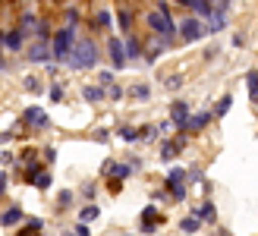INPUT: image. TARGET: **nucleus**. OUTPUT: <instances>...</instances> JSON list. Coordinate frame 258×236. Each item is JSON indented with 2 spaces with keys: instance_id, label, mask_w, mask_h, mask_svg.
Returning <instances> with one entry per match:
<instances>
[{
  "instance_id": "obj_11",
  "label": "nucleus",
  "mask_w": 258,
  "mask_h": 236,
  "mask_svg": "<svg viewBox=\"0 0 258 236\" xmlns=\"http://www.w3.org/2000/svg\"><path fill=\"white\" fill-rule=\"evenodd\" d=\"M25 220V211H22V205H10L4 214H0V227L4 230H10V227H19Z\"/></svg>"
},
{
  "instance_id": "obj_46",
  "label": "nucleus",
  "mask_w": 258,
  "mask_h": 236,
  "mask_svg": "<svg viewBox=\"0 0 258 236\" xmlns=\"http://www.w3.org/2000/svg\"><path fill=\"white\" fill-rule=\"evenodd\" d=\"M107 139H110V133H107V129H98V133H95V142H101V145H104Z\"/></svg>"
},
{
  "instance_id": "obj_39",
  "label": "nucleus",
  "mask_w": 258,
  "mask_h": 236,
  "mask_svg": "<svg viewBox=\"0 0 258 236\" xmlns=\"http://www.w3.org/2000/svg\"><path fill=\"white\" fill-rule=\"evenodd\" d=\"M7 189H10V173H7V170H0V199L7 195Z\"/></svg>"
},
{
  "instance_id": "obj_30",
  "label": "nucleus",
  "mask_w": 258,
  "mask_h": 236,
  "mask_svg": "<svg viewBox=\"0 0 258 236\" xmlns=\"http://www.w3.org/2000/svg\"><path fill=\"white\" fill-rule=\"evenodd\" d=\"M246 88H249V98L258 101V70H252V73L246 76Z\"/></svg>"
},
{
  "instance_id": "obj_19",
  "label": "nucleus",
  "mask_w": 258,
  "mask_h": 236,
  "mask_svg": "<svg viewBox=\"0 0 258 236\" xmlns=\"http://www.w3.org/2000/svg\"><path fill=\"white\" fill-rule=\"evenodd\" d=\"M50 183H54V176H50V170H47V167H41V170H38V173L32 176V186H35V189H41V192L50 189Z\"/></svg>"
},
{
  "instance_id": "obj_32",
  "label": "nucleus",
  "mask_w": 258,
  "mask_h": 236,
  "mask_svg": "<svg viewBox=\"0 0 258 236\" xmlns=\"http://www.w3.org/2000/svg\"><path fill=\"white\" fill-rule=\"evenodd\" d=\"M117 139H120V142H136V139H139V129H133V126H120V129H117Z\"/></svg>"
},
{
  "instance_id": "obj_43",
  "label": "nucleus",
  "mask_w": 258,
  "mask_h": 236,
  "mask_svg": "<svg viewBox=\"0 0 258 236\" xmlns=\"http://www.w3.org/2000/svg\"><path fill=\"white\" fill-rule=\"evenodd\" d=\"M151 199H154V202H167V199H170V192H167V189H154Z\"/></svg>"
},
{
  "instance_id": "obj_21",
  "label": "nucleus",
  "mask_w": 258,
  "mask_h": 236,
  "mask_svg": "<svg viewBox=\"0 0 258 236\" xmlns=\"http://www.w3.org/2000/svg\"><path fill=\"white\" fill-rule=\"evenodd\" d=\"M199 227H202V217H199L196 211H192L189 217H183V220H179V230H183L186 236H192V233H199Z\"/></svg>"
},
{
  "instance_id": "obj_37",
  "label": "nucleus",
  "mask_w": 258,
  "mask_h": 236,
  "mask_svg": "<svg viewBox=\"0 0 258 236\" xmlns=\"http://www.w3.org/2000/svg\"><path fill=\"white\" fill-rule=\"evenodd\" d=\"M123 95H126V91H123V85L110 82V88H107V98H110V101H123Z\"/></svg>"
},
{
  "instance_id": "obj_13",
  "label": "nucleus",
  "mask_w": 258,
  "mask_h": 236,
  "mask_svg": "<svg viewBox=\"0 0 258 236\" xmlns=\"http://www.w3.org/2000/svg\"><path fill=\"white\" fill-rule=\"evenodd\" d=\"M25 38H29V32H22L19 25H16V29H10V32H7L4 44H7V50H10V54H19V50H22V44H25Z\"/></svg>"
},
{
  "instance_id": "obj_4",
  "label": "nucleus",
  "mask_w": 258,
  "mask_h": 236,
  "mask_svg": "<svg viewBox=\"0 0 258 236\" xmlns=\"http://www.w3.org/2000/svg\"><path fill=\"white\" fill-rule=\"evenodd\" d=\"M176 29H179V38H183L186 44H196V41H202L205 35H211L208 25H205V19H199V16H186Z\"/></svg>"
},
{
  "instance_id": "obj_48",
  "label": "nucleus",
  "mask_w": 258,
  "mask_h": 236,
  "mask_svg": "<svg viewBox=\"0 0 258 236\" xmlns=\"http://www.w3.org/2000/svg\"><path fill=\"white\" fill-rule=\"evenodd\" d=\"M170 129H173V120H167V123L158 126V133H170Z\"/></svg>"
},
{
  "instance_id": "obj_49",
  "label": "nucleus",
  "mask_w": 258,
  "mask_h": 236,
  "mask_svg": "<svg viewBox=\"0 0 258 236\" xmlns=\"http://www.w3.org/2000/svg\"><path fill=\"white\" fill-rule=\"evenodd\" d=\"M4 38H7V32H0V50H7V44H4Z\"/></svg>"
},
{
  "instance_id": "obj_38",
  "label": "nucleus",
  "mask_w": 258,
  "mask_h": 236,
  "mask_svg": "<svg viewBox=\"0 0 258 236\" xmlns=\"http://www.w3.org/2000/svg\"><path fill=\"white\" fill-rule=\"evenodd\" d=\"M95 192H98L95 183H85V186H82V199H85V202H95Z\"/></svg>"
},
{
  "instance_id": "obj_51",
  "label": "nucleus",
  "mask_w": 258,
  "mask_h": 236,
  "mask_svg": "<svg viewBox=\"0 0 258 236\" xmlns=\"http://www.w3.org/2000/svg\"><path fill=\"white\" fill-rule=\"evenodd\" d=\"M126 236H133V233H126Z\"/></svg>"
},
{
  "instance_id": "obj_35",
  "label": "nucleus",
  "mask_w": 258,
  "mask_h": 236,
  "mask_svg": "<svg viewBox=\"0 0 258 236\" xmlns=\"http://www.w3.org/2000/svg\"><path fill=\"white\" fill-rule=\"evenodd\" d=\"M167 183H186V170L183 167H170L167 170Z\"/></svg>"
},
{
  "instance_id": "obj_28",
  "label": "nucleus",
  "mask_w": 258,
  "mask_h": 236,
  "mask_svg": "<svg viewBox=\"0 0 258 236\" xmlns=\"http://www.w3.org/2000/svg\"><path fill=\"white\" fill-rule=\"evenodd\" d=\"M47 98L54 101V104H60L63 98H67V88H63L60 82H50V88H47Z\"/></svg>"
},
{
  "instance_id": "obj_27",
  "label": "nucleus",
  "mask_w": 258,
  "mask_h": 236,
  "mask_svg": "<svg viewBox=\"0 0 258 236\" xmlns=\"http://www.w3.org/2000/svg\"><path fill=\"white\" fill-rule=\"evenodd\" d=\"M35 35H38V38H50V35H54V25H50V19H41V16H38Z\"/></svg>"
},
{
  "instance_id": "obj_12",
  "label": "nucleus",
  "mask_w": 258,
  "mask_h": 236,
  "mask_svg": "<svg viewBox=\"0 0 258 236\" xmlns=\"http://www.w3.org/2000/svg\"><path fill=\"white\" fill-rule=\"evenodd\" d=\"M214 120V113L211 110H199V113H189V120H186V133H202L205 126H208Z\"/></svg>"
},
{
  "instance_id": "obj_15",
  "label": "nucleus",
  "mask_w": 258,
  "mask_h": 236,
  "mask_svg": "<svg viewBox=\"0 0 258 236\" xmlns=\"http://www.w3.org/2000/svg\"><path fill=\"white\" fill-rule=\"evenodd\" d=\"M183 148H186V139L183 136H179V139H167L164 145H161V157H164V161H170V157H176Z\"/></svg>"
},
{
  "instance_id": "obj_5",
  "label": "nucleus",
  "mask_w": 258,
  "mask_h": 236,
  "mask_svg": "<svg viewBox=\"0 0 258 236\" xmlns=\"http://www.w3.org/2000/svg\"><path fill=\"white\" fill-rule=\"evenodd\" d=\"M25 57L29 63H50L54 60V50H50V38H38V41L25 50Z\"/></svg>"
},
{
  "instance_id": "obj_29",
  "label": "nucleus",
  "mask_w": 258,
  "mask_h": 236,
  "mask_svg": "<svg viewBox=\"0 0 258 236\" xmlns=\"http://www.w3.org/2000/svg\"><path fill=\"white\" fill-rule=\"evenodd\" d=\"M230 104H233V95H224L221 101L214 104V110H211V113H214V116H227V110H230Z\"/></svg>"
},
{
  "instance_id": "obj_2",
  "label": "nucleus",
  "mask_w": 258,
  "mask_h": 236,
  "mask_svg": "<svg viewBox=\"0 0 258 236\" xmlns=\"http://www.w3.org/2000/svg\"><path fill=\"white\" fill-rule=\"evenodd\" d=\"M145 22H148V29H151L154 35H164V38H170V41L179 35L176 22H173V16H170V10H151L148 16H145Z\"/></svg>"
},
{
  "instance_id": "obj_50",
  "label": "nucleus",
  "mask_w": 258,
  "mask_h": 236,
  "mask_svg": "<svg viewBox=\"0 0 258 236\" xmlns=\"http://www.w3.org/2000/svg\"><path fill=\"white\" fill-rule=\"evenodd\" d=\"M214 236H227V233H214Z\"/></svg>"
},
{
  "instance_id": "obj_23",
  "label": "nucleus",
  "mask_w": 258,
  "mask_h": 236,
  "mask_svg": "<svg viewBox=\"0 0 258 236\" xmlns=\"http://www.w3.org/2000/svg\"><path fill=\"white\" fill-rule=\"evenodd\" d=\"M98 217H101V208H98L95 202H88L82 211H79V220H82V224H92V220H98Z\"/></svg>"
},
{
  "instance_id": "obj_16",
  "label": "nucleus",
  "mask_w": 258,
  "mask_h": 236,
  "mask_svg": "<svg viewBox=\"0 0 258 236\" xmlns=\"http://www.w3.org/2000/svg\"><path fill=\"white\" fill-rule=\"evenodd\" d=\"M123 47H126V57H129V60L145 57V47H142V41H139L136 35H126V38H123Z\"/></svg>"
},
{
  "instance_id": "obj_41",
  "label": "nucleus",
  "mask_w": 258,
  "mask_h": 236,
  "mask_svg": "<svg viewBox=\"0 0 258 236\" xmlns=\"http://www.w3.org/2000/svg\"><path fill=\"white\" fill-rule=\"evenodd\" d=\"M98 82H101V85H110V82H113V73H110V70H101V73H98Z\"/></svg>"
},
{
  "instance_id": "obj_44",
  "label": "nucleus",
  "mask_w": 258,
  "mask_h": 236,
  "mask_svg": "<svg viewBox=\"0 0 258 236\" xmlns=\"http://www.w3.org/2000/svg\"><path fill=\"white\" fill-rule=\"evenodd\" d=\"M179 85H183V76H170V79H167V88H170V91H176Z\"/></svg>"
},
{
  "instance_id": "obj_36",
  "label": "nucleus",
  "mask_w": 258,
  "mask_h": 236,
  "mask_svg": "<svg viewBox=\"0 0 258 236\" xmlns=\"http://www.w3.org/2000/svg\"><path fill=\"white\" fill-rule=\"evenodd\" d=\"M63 19H67V25H73V29H76V25L82 22V13L73 7V10H67V16H63Z\"/></svg>"
},
{
  "instance_id": "obj_45",
  "label": "nucleus",
  "mask_w": 258,
  "mask_h": 236,
  "mask_svg": "<svg viewBox=\"0 0 258 236\" xmlns=\"http://www.w3.org/2000/svg\"><path fill=\"white\" fill-rule=\"evenodd\" d=\"M29 161H35V151H29V148H25V151L19 154V164H29Z\"/></svg>"
},
{
  "instance_id": "obj_20",
  "label": "nucleus",
  "mask_w": 258,
  "mask_h": 236,
  "mask_svg": "<svg viewBox=\"0 0 258 236\" xmlns=\"http://www.w3.org/2000/svg\"><path fill=\"white\" fill-rule=\"evenodd\" d=\"M196 214L202 217V224H214V220H217V208H214V202H202V208H196Z\"/></svg>"
},
{
  "instance_id": "obj_10",
  "label": "nucleus",
  "mask_w": 258,
  "mask_h": 236,
  "mask_svg": "<svg viewBox=\"0 0 258 236\" xmlns=\"http://www.w3.org/2000/svg\"><path fill=\"white\" fill-rule=\"evenodd\" d=\"M158 224H161V217H158V208H154V205H148L145 211L139 214V230H142V233H154V230H158Z\"/></svg>"
},
{
  "instance_id": "obj_33",
  "label": "nucleus",
  "mask_w": 258,
  "mask_h": 236,
  "mask_svg": "<svg viewBox=\"0 0 258 236\" xmlns=\"http://www.w3.org/2000/svg\"><path fill=\"white\" fill-rule=\"evenodd\" d=\"M70 205H73V189H63V192L57 195V211H67Z\"/></svg>"
},
{
  "instance_id": "obj_1",
  "label": "nucleus",
  "mask_w": 258,
  "mask_h": 236,
  "mask_svg": "<svg viewBox=\"0 0 258 236\" xmlns=\"http://www.w3.org/2000/svg\"><path fill=\"white\" fill-rule=\"evenodd\" d=\"M98 60H101L98 41H95V38H79V41L73 44V50H70V57H67L63 67L82 73V70H98Z\"/></svg>"
},
{
  "instance_id": "obj_47",
  "label": "nucleus",
  "mask_w": 258,
  "mask_h": 236,
  "mask_svg": "<svg viewBox=\"0 0 258 236\" xmlns=\"http://www.w3.org/2000/svg\"><path fill=\"white\" fill-rule=\"evenodd\" d=\"M13 161H16V157H13L10 151H0V164H13Z\"/></svg>"
},
{
  "instance_id": "obj_34",
  "label": "nucleus",
  "mask_w": 258,
  "mask_h": 236,
  "mask_svg": "<svg viewBox=\"0 0 258 236\" xmlns=\"http://www.w3.org/2000/svg\"><path fill=\"white\" fill-rule=\"evenodd\" d=\"M22 224H25V230H32V233H41V230H44V217H25Z\"/></svg>"
},
{
  "instance_id": "obj_9",
  "label": "nucleus",
  "mask_w": 258,
  "mask_h": 236,
  "mask_svg": "<svg viewBox=\"0 0 258 236\" xmlns=\"http://www.w3.org/2000/svg\"><path fill=\"white\" fill-rule=\"evenodd\" d=\"M170 120H173V129L186 133V120H189V104L186 101H173L170 104Z\"/></svg>"
},
{
  "instance_id": "obj_24",
  "label": "nucleus",
  "mask_w": 258,
  "mask_h": 236,
  "mask_svg": "<svg viewBox=\"0 0 258 236\" xmlns=\"http://www.w3.org/2000/svg\"><path fill=\"white\" fill-rule=\"evenodd\" d=\"M35 22H38V13H32V10H25V13H22V19H19V29L32 35V32H35Z\"/></svg>"
},
{
  "instance_id": "obj_17",
  "label": "nucleus",
  "mask_w": 258,
  "mask_h": 236,
  "mask_svg": "<svg viewBox=\"0 0 258 236\" xmlns=\"http://www.w3.org/2000/svg\"><path fill=\"white\" fill-rule=\"evenodd\" d=\"M82 98H85L88 104H101V101L107 98V91H104V85H101V82H98V85H85V88H82Z\"/></svg>"
},
{
  "instance_id": "obj_42",
  "label": "nucleus",
  "mask_w": 258,
  "mask_h": 236,
  "mask_svg": "<svg viewBox=\"0 0 258 236\" xmlns=\"http://www.w3.org/2000/svg\"><path fill=\"white\" fill-rule=\"evenodd\" d=\"M41 157H44L47 164H50V161H57V148H54V145H47V148L41 151Z\"/></svg>"
},
{
  "instance_id": "obj_40",
  "label": "nucleus",
  "mask_w": 258,
  "mask_h": 236,
  "mask_svg": "<svg viewBox=\"0 0 258 236\" xmlns=\"http://www.w3.org/2000/svg\"><path fill=\"white\" fill-rule=\"evenodd\" d=\"M73 236H92V233H88V224L76 220V224H73Z\"/></svg>"
},
{
  "instance_id": "obj_25",
  "label": "nucleus",
  "mask_w": 258,
  "mask_h": 236,
  "mask_svg": "<svg viewBox=\"0 0 258 236\" xmlns=\"http://www.w3.org/2000/svg\"><path fill=\"white\" fill-rule=\"evenodd\" d=\"M110 10H98L95 13V19H92V29H110Z\"/></svg>"
},
{
  "instance_id": "obj_31",
  "label": "nucleus",
  "mask_w": 258,
  "mask_h": 236,
  "mask_svg": "<svg viewBox=\"0 0 258 236\" xmlns=\"http://www.w3.org/2000/svg\"><path fill=\"white\" fill-rule=\"evenodd\" d=\"M129 91H133V98H136V101H151V88H148V85H142V82L133 85Z\"/></svg>"
},
{
  "instance_id": "obj_14",
  "label": "nucleus",
  "mask_w": 258,
  "mask_h": 236,
  "mask_svg": "<svg viewBox=\"0 0 258 236\" xmlns=\"http://www.w3.org/2000/svg\"><path fill=\"white\" fill-rule=\"evenodd\" d=\"M221 29H227V7L224 4L211 7V13H208V32H221Z\"/></svg>"
},
{
  "instance_id": "obj_8",
  "label": "nucleus",
  "mask_w": 258,
  "mask_h": 236,
  "mask_svg": "<svg viewBox=\"0 0 258 236\" xmlns=\"http://www.w3.org/2000/svg\"><path fill=\"white\" fill-rule=\"evenodd\" d=\"M107 54H110V70H123L129 57H126V47H123V38H107Z\"/></svg>"
},
{
  "instance_id": "obj_6",
  "label": "nucleus",
  "mask_w": 258,
  "mask_h": 236,
  "mask_svg": "<svg viewBox=\"0 0 258 236\" xmlns=\"http://www.w3.org/2000/svg\"><path fill=\"white\" fill-rule=\"evenodd\" d=\"M133 173H136V167L129 164V161H113V157H110V161H104V164H101V176H117V180H129Z\"/></svg>"
},
{
  "instance_id": "obj_18",
  "label": "nucleus",
  "mask_w": 258,
  "mask_h": 236,
  "mask_svg": "<svg viewBox=\"0 0 258 236\" xmlns=\"http://www.w3.org/2000/svg\"><path fill=\"white\" fill-rule=\"evenodd\" d=\"M22 91H25V95H44V82H41V79H38V76H22Z\"/></svg>"
},
{
  "instance_id": "obj_22",
  "label": "nucleus",
  "mask_w": 258,
  "mask_h": 236,
  "mask_svg": "<svg viewBox=\"0 0 258 236\" xmlns=\"http://www.w3.org/2000/svg\"><path fill=\"white\" fill-rule=\"evenodd\" d=\"M117 25H120L123 35L133 32V10H129V7H120V13H117Z\"/></svg>"
},
{
  "instance_id": "obj_3",
  "label": "nucleus",
  "mask_w": 258,
  "mask_h": 236,
  "mask_svg": "<svg viewBox=\"0 0 258 236\" xmlns=\"http://www.w3.org/2000/svg\"><path fill=\"white\" fill-rule=\"evenodd\" d=\"M73 44H76V29H73V25H63V29H57L54 35H50V50H54V60H57V63H67Z\"/></svg>"
},
{
  "instance_id": "obj_7",
  "label": "nucleus",
  "mask_w": 258,
  "mask_h": 236,
  "mask_svg": "<svg viewBox=\"0 0 258 236\" xmlns=\"http://www.w3.org/2000/svg\"><path fill=\"white\" fill-rule=\"evenodd\" d=\"M19 123L32 126V129H50V116H47V110H41V107H25L22 116H19Z\"/></svg>"
},
{
  "instance_id": "obj_26",
  "label": "nucleus",
  "mask_w": 258,
  "mask_h": 236,
  "mask_svg": "<svg viewBox=\"0 0 258 236\" xmlns=\"http://www.w3.org/2000/svg\"><path fill=\"white\" fill-rule=\"evenodd\" d=\"M167 192H170V199H173V202H183L189 189H186V183H167Z\"/></svg>"
}]
</instances>
